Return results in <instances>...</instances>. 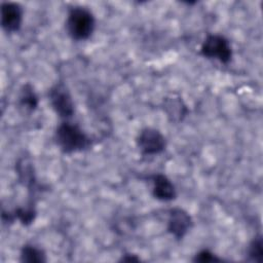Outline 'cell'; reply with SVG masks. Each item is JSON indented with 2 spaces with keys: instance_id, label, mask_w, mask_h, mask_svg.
<instances>
[{
  "instance_id": "cell-7",
  "label": "cell",
  "mask_w": 263,
  "mask_h": 263,
  "mask_svg": "<svg viewBox=\"0 0 263 263\" xmlns=\"http://www.w3.org/2000/svg\"><path fill=\"white\" fill-rule=\"evenodd\" d=\"M23 7L15 2L1 4V26L7 33H14L21 29L23 22Z\"/></svg>"
},
{
  "instance_id": "cell-5",
  "label": "cell",
  "mask_w": 263,
  "mask_h": 263,
  "mask_svg": "<svg viewBox=\"0 0 263 263\" xmlns=\"http://www.w3.org/2000/svg\"><path fill=\"white\" fill-rule=\"evenodd\" d=\"M136 144L142 155H156L164 151L166 141L164 136L156 128L145 127L136 138Z\"/></svg>"
},
{
  "instance_id": "cell-16",
  "label": "cell",
  "mask_w": 263,
  "mask_h": 263,
  "mask_svg": "<svg viewBox=\"0 0 263 263\" xmlns=\"http://www.w3.org/2000/svg\"><path fill=\"white\" fill-rule=\"evenodd\" d=\"M120 261H123V262H139L140 258L137 255H134V254H124L121 257Z\"/></svg>"
},
{
  "instance_id": "cell-10",
  "label": "cell",
  "mask_w": 263,
  "mask_h": 263,
  "mask_svg": "<svg viewBox=\"0 0 263 263\" xmlns=\"http://www.w3.org/2000/svg\"><path fill=\"white\" fill-rule=\"evenodd\" d=\"M16 172L18 181L26 186L28 190L36 188V176L34 173V166L30 159L21 158L16 163Z\"/></svg>"
},
{
  "instance_id": "cell-13",
  "label": "cell",
  "mask_w": 263,
  "mask_h": 263,
  "mask_svg": "<svg viewBox=\"0 0 263 263\" xmlns=\"http://www.w3.org/2000/svg\"><path fill=\"white\" fill-rule=\"evenodd\" d=\"M36 214H37V212H36L33 203L29 204L26 208H17L13 213L14 218H16L25 226L32 224V222L36 218Z\"/></svg>"
},
{
  "instance_id": "cell-15",
  "label": "cell",
  "mask_w": 263,
  "mask_h": 263,
  "mask_svg": "<svg viewBox=\"0 0 263 263\" xmlns=\"http://www.w3.org/2000/svg\"><path fill=\"white\" fill-rule=\"evenodd\" d=\"M193 261L201 262V263H209V262H220V261H222V259L217 257L214 253H212L209 250H201L194 255Z\"/></svg>"
},
{
  "instance_id": "cell-4",
  "label": "cell",
  "mask_w": 263,
  "mask_h": 263,
  "mask_svg": "<svg viewBox=\"0 0 263 263\" xmlns=\"http://www.w3.org/2000/svg\"><path fill=\"white\" fill-rule=\"evenodd\" d=\"M48 99L53 111L64 119L74 114V102L72 96L64 82H57L48 90Z\"/></svg>"
},
{
  "instance_id": "cell-8",
  "label": "cell",
  "mask_w": 263,
  "mask_h": 263,
  "mask_svg": "<svg viewBox=\"0 0 263 263\" xmlns=\"http://www.w3.org/2000/svg\"><path fill=\"white\" fill-rule=\"evenodd\" d=\"M151 181L153 183L152 195L154 198L160 201H171L176 198L175 186L165 175L160 173L154 174L151 176Z\"/></svg>"
},
{
  "instance_id": "cell-14",
  "label": "cell",
  "mask_w": 263,
  "mask_h": 263,
  "mask_svg": "<svg viewBox=\"0 0 263 263\" xmlns=\"http://www.w3.org/2000/svg\"><path fill=\"white\" fill-rule=\"evenodd\" d=\"M249 259L253 262H262L263 261V241L262 236L257 235L251 241L248 249Z\"/></svg>"
},
{
  "instance_id": "cell-9",
  "label": "cell",
  "mask_w": 263,
  "mask_h": 263,
  "mask_svg": "<svg viewBox=\"0 0 263 263\" xmlns=\"http://www.w3.org/2000/svg\"><path fill=\"white\" fill-rule=\"evenodd\" d=\"M163 111L172 122L182 121L188 113V108L181 97L170 96L162 102Z\"/></svg>"
},
{
  "instance_id": "cell-3",
  "label": "cell",
  "mask_w": 263,
  "mask_h": 263,
  "mask_svg": "<svg viewBox=\"0 0 263 263\" xmlns=\"http://www.w3.org/2000/svg\"><path fill=\"white\" fill-rule=\"evenodd\" d=\"M200 53L204 58L228 64L232 58V47L229 40L223 35L208 34L200 46Z\"/></svg>"
},
{
  "instance_id": "cell-2",
  "label": "cell",
  "mask_w": 263,
  "mask_h": 263,
  "mask_svg": "<svg viewBox=\"0 0 263 263\" xmlns=\"http://www.w3.org/2000/svg\"><path fill=\"white\" fill-rule=\"evenodd\" d=\"M96 27V20L92 12L84 6L76 5L68 10L66 18V31L75 41L88 39Z\"/></svg>"
},
{
  "instance_id": "cell-1",
  "label": "cell",
  "mask_w": 263,
  "mask_h": 263,
  "mask_svg": "<svg viewBox=\"0 0 263 263\" xmlns=\"http://www.w3.org/2000/svg\"><path fill=\"white\" fill-rule=\"evenodd\" d=\"M55 143L62 152L71 154L81 152L91 146V139L75 123L64 121L55 129Z\"/></svg>"
},
{
  "instance_id": "cell-12",
  "label": "cell",
  "mask_w": 263,
  "mask_h": 263,
  "mask_svg": "<svg viewBox=\"0 0 263 263\" xmlns=\"http://www.w3.org/2000/svg\"><path fill=\"white\" fill-rule=\"evenodd\" d=\"M20 260L28 263H43L46 262V255L44 251L36 246L27 243L21 250Z\"/></svg>"
},
{
  "instance_id": "cell-11",
  "label": "cell",
  "mask_w": 263,
  "mask_h": 263,
  "mask_svg": "<svg viewBox=\"0 0 263 263\" xmlns=\"http://www.w3.org/2000/svg\"><path fill=\"white\" fill-rule=\"evenodd\" d=\"M20 106L26 111L33 112L38 106V97L34 91L33 86L30 83H26L21 88V93L18 98Z\"/></svg>"
},
{
  "instance_id": "cell-6",
  "label": "cell",
  "mask_w": 263,
  "mask_h": 263,
  "mask_svg": "<svg viewBox=\"0 0 263 263\" xmlns=\"http://www.w3.org/2000/svg\"><path fill=\"white\" fill-rule=\"evenodd\" d=\"M193 225L191 216L181 208H173L168 212L167 231L177 239H182Z\"/></svg>"
}]
</instances>
